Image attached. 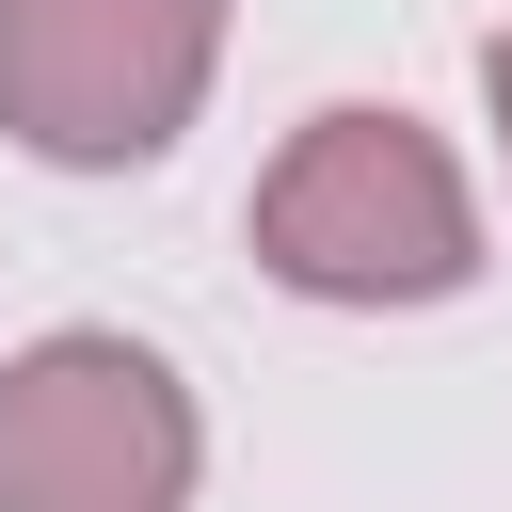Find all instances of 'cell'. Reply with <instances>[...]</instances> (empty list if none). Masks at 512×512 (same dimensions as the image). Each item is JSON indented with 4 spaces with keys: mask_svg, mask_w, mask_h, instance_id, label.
Returning <instances> with one entry per match:
<instances>
[{
    "mask_svg": "<svg viewBox=\"0 0 512 512\" xmlns=\"http://www.w3.org/2000/svg\"><path fill=\"white\" fill-rule=\"evenodd\" d=\"M256 272L304 304H448L480 288V192L448 160V128H416L400 96H336L272 144L256 208H240Z\"/></svg>",
    "mask_w": 512,
    "mask_h": 512,
    "instance_id": "cell-1",
    "label": "cell"
},
{
    "mask_svg": "<svg viewBox=\"0 0 512 512\" xmlns=\"http://www.w3.org/2000/svg\"><path fill=\"white\" fill-rule=\"evenodd\" d=\"M224 80V0H0V128L48 176H144Z\"/></svg>",
    "mask_w": 512,
    "mask_h": 512,
    "instance_id": "cell-2",
    "label": "cell"
},
{
    "mask_svg": "<svg viewBox=\"0 0 512 512\" xmlns=\"http://www.w3.org/2000/svg\"><path fill=\"white\" fill-rule=\"evenodd\" d=\"M192 480H208V416L176 352L112 320L0 352V512H192Z\"/></svg>",
    "mask_w": 512,
    "mask_h": 512,
    "instance_id": "cell-3",
    "label": "cell"
},
{
    "mask_svg": "<svg viewBox=\"0 0 512 512\" xmlns=\"http://www.w3.org/2000/svg\"><path fill=\"white\" fill-rule=\"evenodd\" d=\"M480 112H496V160H512V32H480Z\"/></svg>",
    "mask_w": 512,
    "mask_h": 512,
    "instance_id": "cell-4",
    "label": "cell"
}]
</instances>
